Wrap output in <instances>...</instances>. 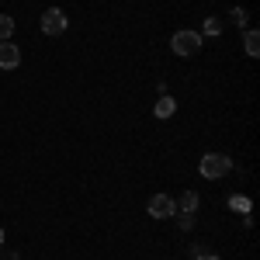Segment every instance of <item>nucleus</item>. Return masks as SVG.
<instances>
[{"mask_svg":"<svg viewBox=\"0 0 260 260\" xmlns=\"http://www.w3.org/2000/svg\"><path fill=\"white\" fill-rule=\"evenodd\" d=\"M70 28V21H66V14H62L59 7H49L45 14H42V31L45 35H62Z\"/></svg>","mask_w":260,"mask_h":260,"instance_id":"obj_3","label":"nucleus"},{"mask_svg":"<svg viewBox=\"0 0 260 260\" xmlns=\"http://www.w3.org/2000/svg\"><path fill=\"white\" fill-rule=\"evenodd\" d=\"M21 62V49L14 42H0V70H18Z\"/></svg>","mask_w":260,"mask_h":260,"instance_id":"obj_5","label":"nucleus"},{"mask_svg":"<svg viewBox=\"0 0 260 260\" xmlns=\"http://www.w3.org/2000/svg\"><path fill=\"white\" fill-rule=\"evenodd\" d=\"M174 205H177V212H194V208H198V194H194V191H184Z\"/></svg>","mask_w":260,"mask_h":260,"instance_id":"obj_8","label":"nucleus"},{"mask_svg":"<svg viewBox=\"0 0 260 260\" xmlns=\"http://www.w3.org/2000/svg\"><path fill=\"white\" fill-rule=\"evenodd\" d=\"M149 215L153 219H170V215H177V205L170 194H153L149 198Z\"/></svg>","mask_w":260,"mask_h":260,"instance_id":"obj_4","label":"nucleus"},{"mask_svg":"<svg viewBox=\"0 0 260 260\" xmlns=\"http://www.w3.org/2000/svg\"><path fill=\"white\" fill-rule=\"evenodd\" d=\"M205 253H212V250H208L205 243H194V257H205Z\"/></svg>","mask_w":260,"mask_h":260,"instance_id":"obj_14","label":"nucleus"},{"mask_svg":"<svg viewBox=\"0 0 260 260\" xmlns=\"http://www.w3.org/2000/svg\"><path fill=\"white\" fill-rule=\"evenodd\" d=\"M174 111H177V104H174V98H170V94H160V101L153 104V115H156V118H170Z\"/></svg>","mask_w":260,"mask_h":260,"instance_id":"obj_6","label":"nucleus"},{"mask_svg":"<svg viewBox=\"0 0 260 260\" xmlns=\"http://www.w3.org/2000/svg\"><path fill=\"white\" fill-rule=\"evenodd\" d=\"M229 208H233V212H240V215H250V212H253V205H250L246 194H233V198H229Z\"/></svg>","mask_w":260,"mask_h":260,"instance_id":"obj_9","label":"nucleus"},{"mask_svg":"<svg viewBox=\"0 0 260 260\" xmlns=\"http://www.w3.org/2000/svg\"><path fill=\"white\" fill-rule=\"evenodd\" d=\"M11 35H14V18L0 14V42H11Z\"/></svg>","mask_w":260,"mask_h":260,"instance_id":"obj_11","label":"nucleus"},{"mask_svg":"<svg viewBox=\"0 0 260 260\" xmlns=\"http://www.w3.org/2000/svg\"><path fill=\"white\" fill-rule=\"evenodd\" d=\"M194 260H222V257H215V253H205V257H194Z\"/></svg>","mask_w":260,"mask_h":260,"instance_id":"obj_15","label":"nucleus"},{"mask_svg":"<svg viewBox=\"0 0 260 260\" xmlns=\"http://www.w3.org/2000/svg\"><path fill=\"white\" fill-rule=\"evenodd\" d=\"M198 35H208V39L222 35V21L219 18H205V21H201V31H198Z\"/></svg>","mask_w":260,"mask_h":260,"instance_id":"obj_10","label":"nucleus"},{"mask_svg":"<svg viewBox=\"0 0 260 260\" xmlns=\"http://www.w3.org/2000/svg\"><path fill=\"white\" fill-rule=\"evenodd\" d=\"M177 225L180 229H194V212H177Z\"/></svg>","mask_w":260,"mask_h":260,"instance_id":"obj_13","label":"nucleus"},{"mask_svg":"<svg viewBox=\"0 0 260 260\" xmlns=\"http://www.w3.org/2000/svg\"><path fill=\"white\" fill-rule=\"evenodd\" d=\"M198 170H201V177L219 180V177H225V174L233 170V160H229L225 153H205L201 163H198Z\"/></svg>","mask_w":260,"mask_h":260,"instance_id":"obj_1","label":"nucleus"},{"mask_svg":"<svg viewBox=\"0 0 260 260\" xmlns=\"http://www.w3.org/2000/svg\"><path fill=\"white\" fill-rule=\"evenodd\" d=\"M7 260H11V257H7Z\"/></svg>","mask_w":260,"mask_h":260,"instance_id":"obj_17","label":"nucleus"},{"mask_svg":"<svg viewBox=\"0 0 260 260\" xmlns=\"http://www.w3.org/2000/svg\"><path fill=\"white\" fill-rule=\"evenodd\" d=\"M170 49L177 52V56H184V59H191V56H198L201 52V35L198 31H174V39H170Z\"/></svg>","mask_w":260,"mask_h":260,"instance_id":"obj_2","label":"nucleus"},{"mask_svg":"<svg viewBox=\"0 0 260 260\" xmlns=\"http://www.w3.org/2000/svg\"><path fill=\"white\" fill-rule=\"evenodd\" d=\"M229 18H233V24H236V28H246V24H250V14H246L243 7H233V14H229Z\"/></svg>","mask_w":260,"mask_h":260,"instance_id":"obj_12","label":"nucleus"},{"mask_svg":"<svg viewBox=\"0 0 260 260\" xmlns=\"http://www.w3.org/2000/svg\"><path fill=\"white\" fill-rule=\"evenodd\" d=\"M0 246H4V225H0Z\"/></svg>","mask_w":260,"mask_h":260,"instance_id":"obj_16","label":"nucleus"},{"mask_svg":"<svg viewBox=\"0 0 260 260\" xmlns=\"http://www.w3.org/2000/svg\"><path fill=\"white\" fill-rule=\"evenodd\" d=\"M243 49H246V56H250V59H257V56H260V35L253 31V28H250V31H243Z\"/></svg>","mask_w":260,"mask_h":260,"instance_id":"obj_7","label":"nucleus"}]
</instances>
